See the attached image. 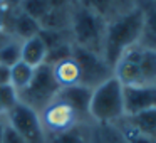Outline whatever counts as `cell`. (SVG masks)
<instances>
[{
    "label": "cell",
    "mask_w": 156,
    "mask_h": 143,
    "mask_svg": "<svg viewBox=\"0 0 156 143\" xmlns=\"http://www.w3.org/2000/svg\"><path fill=\"white\" fill-rule=\"evenodd\" d=\"M143 29V15L138 7L131 12L119 14L108 20L102 46V57L108 61L109 66L114 68L122 54L129 47L136 46L141 37Z\"/></svg>",
    "instance_id": "6da1fadb"
},
{
    "label": "cell",
    "mask_w": 156,
    "mask_h": 143,
    "mask_svg": "<svg viewBox=\"0 0 156 143\" xmlns=\"http://www.w3.org/2000/svg\"><path fill=\"white\" fill-rule=\"evenodd\" d=\"M114 76L122 86L156 84V51L136 44L119 57Z\"/></svg>",
    "instance_id": "7a4b0ae2"
},
{
    "label": "cell",
    "mask_w": 156,
    "mask_h": 143,
    "mask_svg": "<svg viewBox=\"0 0 156 143\" xmlns=\"http://www.w3.org/2000/svg\"><path fill=\"white\" fill-rule=\"evenodd\" d=\"M108 20L74 2L69 17V34L76 47L102 54Z\"/></svg>",
    "instance_id": "3957f363"
},
{
    "label": "cell",
    "mask_w": 156,
    "mask_h": 143,
    "mask_svg": "<svg viewBox=\"0 0 156 143\" xmlns=\"http://www.w3.org/2000/svg\"><path fill=\"white\" fill-rule=\"evenodd\" d=\"M89 118L94 125H114L124 118L122 84L116 76L92 89L89 103Z\"/></svg>",
    "instance_id": "277c9868"
},
{
    "label": "cell",
    "mask_w": 156,
    "mask_h": 143,
    "mask_svg": "<svg viewBox=\"0 0 156 143\" xmlns=\"http://www.w3.org/2000/svg\"><path fill=\"white\" fill-rule=\"evenodd\" d=\"M59 89L61 88L57 86L54 76H52L51 66L42 64L34 71V78H32L30 84L22 93H19V101L39 113L57 94Z\"/></svg>",
    "instance_id": "5b68a950"
},
{
    "label": "cell",
    "mask_w": 156,
    "mask_h": 143,
    "mask_svg": "<svg viewBox=\"0 0 156 143\" xmlns=\"http://www.w3.org/2000/svg\"><path fill=\"white\" fill-rule=\"evenodd\" d=\"M39 119H41V126L44 130L45 136L67 131V130L81 125V123H89L84 121L67 103L57 98V94L39 111Z\"/></svg>",
    "instance_id": "8992f818"
},
{
    "label": "cell",
    "mask_w": 156,
    "mask_h": 143,
    "mask_svg": "<svg viewBox=\"0 0 156 143\" xmlns=\"http://www.w3.org/2000/svg\"><path fill=\"white\" fill-rule=\"evenodd\" d=\"M72 56L77 61L79 71H81V84L86 88L94 89L114 76V68L108 64V61L102 57V54L86 51V49L74 46Z\"/></svg>",
    "instance_id": "52a82bcc"
},
{
    "label": "cell",
    "mask_w": 156,
    "mask_h": 143,
    "mask_svg": "<svg viewBox=\"0 0 156 143\" xmlns=\"http://www.w3.org/2000/svg\"><path fill=\"white\" fill-rule=\"evenodd\" d=\"M5 119H7V125L15 133H19L27 143H44L45 135L41 126L39 113L29 108L27 105L19 101L5 115Z\"/></svg>",
    "instance_id": "ba28073f"
},
{
    "label": "cell",
    "mask_w": 156,
    "mask_h": 143,
    "mask_svg": "<svg viewBox=\"0 0 156 143\" xmlns=\"http://www.w3.org/2000/svg\"><path fill=\"white\" fill-rule=\"evenodd\" d=\"M124 116H134L143 111L156 109V84L122 86Z\"/></svg>",
    "instance_id": "9c48e42d"
},
{
    "label": "cell",
    "mask_w": 156,
    "mask_h": 143,
    "mask_svg": "<svg viewBox=\"0 0 156 143\" xmlns=\"http://www.w3.org/2000/svg\"><path fill=\"white\" fill-rule=\"evenodd\" d=\"M92 89L86 88L82 84L69 86V88H61L57 91V98H61L64 103H67L84 121H91L89 118V103H91Z\"/></svg>",
    "instance_id": "30bf717a"
},
{
    "label": "cell",
    "mask_w": 156,
    "mask_h": 143,
    "mask_svg": "<svg viewBox=\"0 0 156 143\" xmlns=\"http://www.w3.org/2000/svg\"><path fill=\"white\" fill-rule=\"evenodd\" d=\"M136 7L143 15L139 46L156 51V0H136Z\"/></svg>",
    "instance_id": "8fae6325"
},
{
    "label": "cell",
    "mask_w": 156,
    "mask_h": 143,
    "mask_svg": "<svg viewBox=\"0 0 156 143\" xmlns=\"http://www.w3.org/2000/svg\"><path fill=\"white\" fill-rule=\"evenodd\" d=\"M51 71L59 88L81 84V71H79L77 61L74 59V56H69V57L51 64Z\"/></svg>",
    "instance_id": "7c38bea8"
},
{
    "label": "cell",
    "mask_w": 156,
    "mask_h": 143,
    "mask_svg": "<svg viewBox=\"0 0 156 143\" xmlns=\"http://www.w3.org/2000/svg\"><path fill=\"white\" fill-rule=\"evenodd\" d=\"M47 59V44L41 34L30 39H25L20 44V61L29 64L30 68L37 69L39 66L45 64Z\"/></svg>",
    "instance_id": "4fadbf2b"
},
{
    "label": "cell",
    "mask_w": 156,
    "mask_h": 143,
    "mask_svg": "<svg viewBox=\"0 0 156 143\" xmlns=\"http://www.w3.org/2000/svg\"><path fill=\"white\" fill-rule=\"evenodd\" d=\"M94 126V123H81L67 131L45 136L44 143H91Z\"/></svg>",
    "instance_id": "5bb4252c"
},
{
    "label": "cell",
    "mask_w": 156,
    "mask_h": 143,
    "mask_svg": "<svg viewBox=\"0 0 156 143\" xmlns=\"http://www.w3.org/2000/svg\"><path fill=\"white\" fill-rule=\"evenodd\" d=\"M20 44L22 41H19L17 37L4 31H0V64L12 68L15 62L20 61Z\"/></svg>",
    "instance_id": "9a60e30c"
},
{
    "label": "cell",
    "mask_w": 156,
    "mask_h": 143,
    "mask_svg": "<svg viewBox=\"0 0 156 143\" xmlns=\"http://www.w3.org/2000/svg\"><path fill=\"white\" fill-rule=\"evenodd\" d=\"M34 68H30L29 64L19 61L15 62L14 66L10 68V86L19 93H22L29 84H30L32 78H34Z\"/></svg>",
    "instance_id": "2e32d148"
},
{
    "label": "cell",
    "mask_w": 156,
    "mask_h": 143,
    "mask_svg": "<svg viewBox=\"0 0 156 143\" xmlns=\"http://www.w3.org/2000/svg\"><path fill=\"white\" fill-rule=\"evenodd\" d=\"M136 130L141 133L156 138V109H149V111H143L134 116H124Z\"/></svg>",
    "instance_id": "e0dca14e"
},
{
    "label": "cell",
    "mask_w": 156,
    "mask_h": 143,
    "mask_svg": "<svg viewBox=\"0 0 156 143\" xmlns=\"http://www.w3.org/2000/svg\"><path fill=\"white\" fill-rule=\"evenodd\" d=\"M76 2L81 4L82 7L92 10L94 14H98L104 20H111L112 17H116L112 0H76Z\"/></svg>",
    "instance_id": "ac0fdd59"
},
{
    "label": "cell",
    "mask_w": 156,
    "mask_h": 143,
    "mask_svg": "<svg viewBox=\"0 0 156 143\" xmlns=\"http://www.w3.org/2000/svg\"><path fill=\"white\" fill-rule=\"evenodd\" d=\"M114 125L119 128V131L124 135V138L128 140L129 143H156V138H151V136L141 133L139 130H136L126 118L119 119L118 123H114Z\"/></svg>",
    "instance_id": "d6986e66"
},
{
    "label": "cell",
    "mask_w": 156,
    "mask_h": 143,
    "mask_svg": "<svg viewBox=\"0 0 156 143\" xmlns=\"http://www.w3.org/2000/svg\"><path fill=\"white\" fill-rule=\"evenodd\" d=\"M17 9H20L32 19L41 22L45 17V14L51 10V5H49V0H22V4Z\"/></svg>",
    "instance_id": "ffe728a7"
},
{
    "label": "cell",
    "mask_w": 156,
    "mask_h": 143,
    "mask_svg": "<svg viewBox=\"0 0 156 143\" xmlns=\"http://www.w3.org/2000/svg\"><path fill=\"white\" fill-rule=\"evenodd\" d=\"M19 103V94L10 84L0 86V116H5Z\"/></svg>",
    "instance_id": "44dd1931"
},
{
    "label": "cell",
    "mask_w": 156,
    "mask_h": 143,
    "mask_svg": "<svg viewBox=\"0 0 156 143\" xmlns=\"http://www.w3.org/2000/svg\"><path fill=\"white\" fill-rule=\"evenodd\" d=\"M99 128L104 143H129L116 125H96Z\"/></svg>",
    "instance_id": "7402d4cb"
},
{
    "label": "cell",
    "mask_w": 156,
    "mask_h": 143,
    "mask_svg": "<svg viewBox=\"0 0 156 143\" xmlns=\"http://www.w3.org/2000/svg\"><path fill=\"white\" fill-rule=\"evenodd\" d=\"M112 5H114L116 15H119V14H126V12H131L133 9H136V0H112Z\"/></svg>",
    "instance_id": "603a6c76"
},
{
    "label": "cell",
    "mask_w": 156,
    "mask_h": 143,
    "mask_svg": "<svg viewBox=\"0 0 156 143\" xmlns=\"http://www.w3.org/2000/svg\"><path fill=\"white\" fill-rule=\"evenodd\" d=\"M10 84V68L0 64V86Z\"/></svg>",
    "instance_id": "cb8c5ba5"
},
{
    "label": "cell",
    "mask_w": 156,
    "mask_h": 143,
    "mask_svg": "<svg viewBox=\"0 0 156 143\" xmlns=\"http://www.w3.org/2000/svg\"><path fill=\"white\" fill-rule=\"evenodd\" d=\"M2 4H4L9 10H14V9H17L19 5L22 4V0H2Z\"/></svg>",
    "instance_id": "d4e9b609"
},
{
    "label": "cell",
    "mask_w": 156,
    "mask_h": 143,
    "mask_svg": "<svg viewBox=\"0 0 156 143\" xmlns=\"http://www.w3.org/2000/svg\"><path fill=\"white\" fill-rule=\"evenodd\" d=\"M91 143H104V140H102V136H101V133H99V128H98V126H94Z\"/></svg>",
    "instance_id": "484cf974"
},
{
    "label": "cell",
    "mask_w": 156,
    "mask_h": 143,
    "mask_svg": "<svg viewBox=\"0 0 156 143\" xmlns=\"http://www.w3.org/2000/svg\"><path fill=\"white\" fill-rule=\"evenodd\" d=\"M5 128H7V119H5V116H0V143L4 141Z\"/></svg>",
    "instance_id": "4316f807"
}]
</instances>
